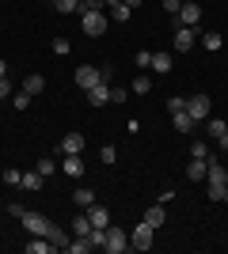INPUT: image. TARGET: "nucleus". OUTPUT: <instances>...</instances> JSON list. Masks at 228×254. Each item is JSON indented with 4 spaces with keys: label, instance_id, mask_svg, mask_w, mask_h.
Instances as JSON below:
<instances>
[{
    "label": "nucleus",
    "instance_id": "1",
    "mask_svg": "<svg viewBox=\"0 0 228 254\" xmlns=\"http://www.w3.org/2000/svg\"><path fill=\"white\" fill-rule=\"evenodd\" d=\"M107 11H80V31L87 38H99V34H107Z\"/></svg>",
    "mask_w": 228,
    "mask_h": 254
},
{
    "label": "nucleus",
    "instance_id": "2",
    "mask_svg": "<svg viewBox=\"0 0 228 254\" xmlns=\"http://www.w3.org/2000/svg\"><path fill=\"white\" fill-rule=\"evenodd\" d=\"M103 251H107V254H122V251H130V235L122 232V228H107V239H103Z\"/></svg>",
    "mask_w": 228,
    "mask_h": 254
},
{
    "label": "nucleus",
    "instance_id": "3",
    "mask_svg": "<svg viewBox=\"0 0 228 254\" xmlns=\"http://www.w3.org/2000/svg\"><path fill=\"white\" fill-rule=\"evenodd\" d=\"M175 27H198V19H202V8H198L194 0H183L179 4V11H175Z\"/></svg>",
    "mask_w": 228,
    "mask_h": 254
},
{
    "label": "nucleus",
    "instance_id": "4",
    "mask_svg": "<svg viewBox=\"0 0 228 254\" xmlns=\"http://www.w3.org/2000/svg\"><path fill=\"white\" fill-rule=\"evenodd\" d=\"M152 232H156V228L141 220L137 228H133V235H130V247H133V251H149V247H152Z\"/></svg>",
    "mask_w": 228,
    "mask_h": 254
},
{
    "label": "nucleus",
    "instance_id": "5",
    "mask_svg": "<svg viewBox=\"0 0 228 254\" xmlns=\"http://www.w3.org/2000/svg\"><path fill=\"white\" fill-rule=\"evenodd\" d=\"M186 114L194 118V122H206L209 118V95H190L186 99Z\"/></svg>",
    "mask_w": 228,
    "mask_h": 254
},
{
    "label": "nucleus",
    "instance_id": "6",
    "mask_svg": "<svg viewBox=\"0 0 228 254\" xmlns=\"http://www.w3.org/2000/svg\"><path fill=\"white\" fill-rule=\"evenodd\" d=\"M95 84H99V68H91V64H80V68H76V87L91 91Z\"/></svg>",
    "mask_w": 228,
    "mask_h": 254
},
{
    "label": "nucleus",
    "instance_id": "7",
    "mask_svg": "<svg viewBox=\"0 0 228 254\" xmlns=\"http://www.w3.org/2000/svg\"><path fill=\"white\" fill-rule=\"evenodd\" d=\"M84 212L91 216V228H110V209H103L99 201H95V205H87Z\"/></svg>",
    "mask_w": 228,
    "mask_h": 254
},
{
    "label": "nucleus",
    "instance_id": "8",
    "mask_svg": "<svg viewBox=\"0 0 228 254\" xmlns=\"http://www.w3.org/2000/svg\"><path fill=\"white\" fill-rule=\"evenodd\" d=\"M175 50L179 53L194 50V27H175Z\"/></svg>",
    "mask_w": 228,
    "mask_h": 254
},
{
    "label": "nucleus",
    "instance_id": "9",
    "mask_svg": "<svg viewBox=\"0 0 228 254\" xmlns=\"http://www.w3.org/2000/svg\"><path fill=\"white\" fill-rule=\"evenodd\" d=\"M61 152H65V156H80V152H84V133H65Z\"/></svg>",
    "mask_w": 228,
    "mask_h": 254
},
{
    "label": "nucleus",
    "instance_id": "10",
    "mask_svg": "<svg viewBox=\"0 0 228 254\" xmlns=\"http://www.w3.org/2000/svg\"><path fill=\"white\" fill-rule=\"evenodd\" d=\"M87 103L91 106H107L110 103V84H95L91 91H87Z\"/></svg>",
    "mask_w": 228,
    "mask_h": 254
},
{
    "label": "nucleus",
    "instance_id": "11",
    "mask_svg": "<svg viewBox=\"0 0 228 254\" xmlns=\"http://www.w3.org/2000/svg\"><path fill=\"white\" fill-rule=\"evenodd\" d=\"M171 64H175L171 53H152V64H149V68H152V72H160V76H167V72H171Z\"/></svg>",
    "mask_w": 228,
    "mask_h": 254
},
{
    "label": "nucleus",
    "instance_id": "12",
    "mask_svg": "<svg viewBox=\"0 0 228 254\" xmlns=\"http://www.w3.org/2000/svg\"><path fill=\"white\" fill-rule=\"evenodd\" d=\"M206 171H209V159H190L186 179H190V182H202V179H206Z\"/></svg>",
    "mask_w": 228,
    "mask_h": 254
},
{
    "label": "nucleus",
    "instance_id": "13",
    "mask_svg": "<svg viewBox=\"0 0 228 254\" xmlns=\"http://www.w3.org/2000/svg\"><path fill=\"white\" fill-rule=\"evenodd\" d=\"M107 11H110V19H114V23H126V19L133 15V8H126L122 0H110V4H107Z\"/></svg>",
    "mask_w": 228,
    "mask_h": 254
},
{
    "label": "nucleus",
    "instance_id": "14",
    "mask_svg": "<svg viewBox=\"0 0 228 254\" xmlns=\"http://www.w3.org/2000/svg\"><path fill=\"white\" fill-rule=\"evenodd\" d=\"M61 171H65L69 179H80V175H84V159H80V156H65V163H61Z\"/></svg>",
    "mask_w": 228,
    "mask_h": 254
},
{
    "label": "nucleus",
    "instance_id": "15",
    "mask_svg": "<svg viewBox=\"0 0 228 254\" xmlns=\"http://www.w3.org/2000/svg\"><path fill=\"white\" fill-rule=\"evenodd\" d=\"M163 220H167V209H163V205H152V209H145V224H152V228H163Z\"/></svg>",
    "mask_w": 228,
    "mask_h": 254
},
{
    "label": "nucleus",
    "instance_id": "16",
    "mask_svg": "<svg viewBox=\"0 0 228 254\" xmlns=\"http://www.w3.org/2000/svg\"><path fill=\"white\" fill-rule=\"evenodd\" d=\"M50 251H57V247L50 243V239H46V235H34L31 243H27V254H50Z\"/></svg>",
    "mask_w": 228,
    "mask_h": 254
},
{
    "label": "nucleus",
    "instance_id": "17",
    "mask_svg": "<svg viewBox=\"0 0 228 254\" xmlns=\"http://www.w3.org/2000/svg\"><path fill=\"white\" fill-rule=\"evenodd\" d=\"M23 91H27V95H42L46 91V76H27V80H23Z\"/></svg>",
    "mask_w": 228,
    "mask_h": 254
},
{
    "label": "nucleus",
    "instance_id": "18",
    "mask_svg": "<svg viewBox=\"0 0 228 254\" xmlns=\"http://www.w3.org/2000/svg\"><path fill=\"white\" fill-rule=\"evenodd\" d=\"M171 122H175V129H179V133H190V129L198 126V122H194L190 114H186V110H175V114H171Z\"/></svg>",
    "mask_w": 228,
    "mask_h": 254
},
{
    "label": "nucleus",
    "instance_id": "19",
    "mask_svg": "<svg viewBox=\"0 0 228 254\" xmlns=\"http://www.w3.org/2000/svg\"><path fill=\"white\" fill-rule=\"evenodd\" d=\"M73 201L80 205V209H87V205H95V190H91V186H80V190L73 193Z\"/></svg>",
    "mask_w": 228,
    "mask_h": 254
},
{
    "label": "nucleus",
    "instance_id": "20",
    "mask_svg": "<svg viewBox=\"0 0 228 254\" xmlns=\"http://www.w3.org/2000/svg\"><path fill=\"white\" fill-rule=\"evenodd\" d=\"M91 232V216H87V212H76L73 216V235H87Z\"/></svg>",
    "mask_w": 228,
    "mask_h": 254
},
{
    "label": "nucleus",
    "instance_id": "21",
    "mask_svg": "<svg viewBox=\"0 0 228 254\" xmlns=\"http://www.w3.org/2000/svg\"><path fill=\"white\" fill-rule=\"evenodd\" d=\"M42 175H38V167H34V171H27V175H23V190H42Z\"/></svg>",
    "mask_w": 228,
    "mask_h": 254
},
{
    "label": "nucleus",
    "instance_id": "22",
    "mask_svg": "<svg viewBox=\"0 0 228 254\" xmlns=\"http://www.w3.org/2000/svg\"><path fill=\"white\" fill-rule=\"evenodd\" d=\"M206 129H209V137H221V133H228V122L225 118H206Z\"/></svg>",
    "mask_w": 228,
    "mask_h": 254
},
{
    "label": "nucleus",
    "instance_id": "23",
    "mask_svg": "<svg viewBox=\"0 0 228 254\" xmlns=\"http://www.w3.org/2000/svg\"><path fill=\"white\" fill-rule=\"evenodd\" d=\"M206 193L209 201H225V182H206Z\"/></svg>",
    "mask_w": 228,
    "mask_h": 254
},
{
    "label": "nucleus",
    "instance_id": "24",
    "mask_svg": "<svg viewBox=\"0 0 228 254\" xmlns=\"http://www.w3.org/2000/svg\"><path fill=\"white\" fill-rule=\"evenodd\" d=\"M202 42H206V50H221V42H225V38H221L217 31H202Z\"/></svg>",
    "mask_w": 228,
    "mask_h": 254
},
{
    "label": "nucleus",
    "instance_id": "25",
    "mask_svg": "<svg viewBox=\"0 0 228 254\" xmlns=\"http://www.w3.org/2000/svg\"><path fill=\"white\" fill-rule=\"evenodd\" d=\"M130 91H137V95H149V91H152V80H149V76H137Z\"/></svg>",
    "mask_w": 228,
    "mask_h": 254
},
{
    "label": "nucleus",
    "instance_id": "26",
    "mask_svg": "<svg viewBox=\"0 0 228 254\" xmlns=\"http://www.w3.org/2000/svg\"><path fill=\"white\" fill-rule=\"evenodd\" d=\"M110 0H80V11H107Z\"/></svg>",
    "mask_w": 228,
    "mask_h": 254
},
{
    "label": "nucleus",
    "instance_id": "27",
    "mask_svg": "<svg viewBox=\"0 0 228 254\" xmlns=\"http://www.w3.org/2000/svg\"><path fill=\"white\" fill-rule=\"evenodd\" d=\"M31 99H34V95H27V91H15V95H11V103H15V110H27V106H31Z\"/></svg>",
    "mask_w": 228,
    "mask_h": 254
},
{
    "label": "nucleus",
    "instance_id": "28",
    "mask_svg": "<svg viewBox=\"0 0 228 254\" xmlns=\"http://www.w3.org/2000/svg\"><path fill=\"white\" fill-rule=\"evenodd\" d=\"M190 159H209V148L202 144V140H194V144H190Z\"/></svg>",
    "mask_w": 228,
    "mask_h": 254
},
{
    "label": "nucleus",
    "instance_id": "29",
    "mask_svg": "<svg viewBox=\"0 0 228 254\" xmlns=\"http://www.w3.org/2000/svg\"><path fill=\"white\" fill-rule=\"evenodd\" d=\"M57 11H80V0H54Z\"/></svg>",
    "mask_w": 228,
    "mask_h": 254
},
{
    "label": "nucleus",
    "instance_id": "30",
    "mask_svg": "<svg viewBox=\"0 0 228 254\" xmlns=\"http://www.w3.org/2000/svg\"><path fill=\"white\" fill-rule=\"evenodd\" d=\"M4 182H8V186H23V175L15 167H8V171H4Z\"/></svg>",
    "mask_w": 228,
    "mask_h": 254
},
{
    "label": "nucleus",
    "instance_id": "31",
    "mask_svg": "<svg viewBox=\"0 0 228 254\" xmlns=\"http://www.w3.org/2000/svg\"><path fill=\"white\" fill-rule=\"evenodd\" d=\"M38 175H42V179H46V175H54V159H50V156L38 159Z\"/></svg>",
    "mask_w": 228,
    "mask_h": 254
},
{
    "label": "nucleus",
    "instance_id": "32",
    "mask_svg": "<svg viewBox=\"0 0 228 254\" xmlns=\"http://www.w3.org/2000/svg\"><path fill=\"white\" fill-rule=\"evenodd\" d=\"M167 110H171V114H175V110H186V99L183 95H171V99H167Z\"/></svg>",
    "mask_w": 228,
    "mask_h": 254
},
{
    "label": "nucleus",
    "instance_id": "33",
    "mask_svg": "<svg viewBox=\"0 0 228 254\" xmlns=\"http://www.w3.org/2000/svg\"><path fill=\"white\" fill-rule=\"evenodd\" d=\"M69 50H73V46H69V38H54V53H61V57H65Z\"/></svg>",
    "mask_w": 228,
    "mask_h": 254
},
{
    "label": "nucleus",
    "instance_id": "34",
    "mask_svg": "<svg viewBox=\"0 0 228 254\" xmlns=\"http://www.w3.org/2000/svg\"><path fill=\"white\" fill-rule=\"evenodd\" d=\"M130 99V91H122V87H110V103H126Z\"/></svg>",
    "mask_w": 228,
    "mask_h": 254
},
{
    "label": "nucleus",
    "instance_id": "35",
    "mask_svg": "<svg viewBox=\"0 0 228 254\" xmlns=\"http://www.w3.org/2000/svg\"><path fill=\"white\" fill-rule=\"evenodd\" d=\"M99 159H103V163H114V159H118V152H114V148H110V144H107V148L99 152Z\"/></svg>",
    "mask_w": 228,
    "mask_h": 254
},
{
    "label": "nucleus",
    "instance_id": "36",
    "mask_svg": "<svg viewBox=\"0 0 228 254\" xmlns=\"http://www.w3.org/2000/svg\"><path fill=\"white\" fill-rule=\"evenodd\" d=\"M110 76H114V68H110V64H103V68H99V84H110Z\"/></svg>",
    "mask_w": 228,
    "mask_h": 254
},
{
    "label": "nucleus",
    "instance_id": "37",
    "mask_svg": "<svg viewBox=\"0 0 228 254\" xmlns=\"http://www.w3.org/2000/svg\"><path fill=\"white\" fill-rule=\"evenodd\" d=\"M137 64H141V68H149V64H152V53L141 50V53H137Z\"/></svg>",
    "mask_w": 228,
    "mask_h": 254
},
{
    "label": "nucleus",
    "instance_id": "38",
    "mask_svg": "<svg viewBox=\"0 0 228 254\" xmlns=\"http://www.w3.org/2000/svg\"><path fill=\"white\" fill-rule=\"evenodd\" d=\"M11 95V84H8V76H0V99H8Z\"/></svg>",
    "mask_w": 228,
    "mask_h": 254
},
{
    "label": "nucleus",
    "instance_id": "39",
    "mask_svg": "<svg viewBox=\"0 0 228 254\" xmlns=\"http://www.w3.org/2000/svg\"><path fill=\"white\" fill-rule=\"evenodd\" d=\"M179 4H183V0H163V11H171V15H175V11H179Z\"/></svg>",
    "mask_w": 228,
    "mask_h": 254
},
{
    "label": "nucleus",
    "instance_id": "40",
    "mask_svg": "<svg viewBox=\"0 0 228 254\" xmlns=\"http://www.w3.org/2000/svg\"><path fill=\"white\" fill-rule=\"evenodd\" d=\"M217 140H221V152H228V133H221Z\"/></svg>",
    "mask_w": 228,
    "mask_h": 254
},
{
    "label": "nucleus",
    "instance_id": "41",
    "mask_svg": "<svg viewBox=\"0 0 228 254\" xmlns=\"http://www.w3.org/2000/svg\"><path fill=\"white\" fill-rule=\"evenodd\" d=\"M122 4H126V8H141L145 0H122Z\"/></svg>",
    "mask_w": 228,
    "mask_h": 254
},
{
    "label": "nucleus",
    "instance_id": "42",
    "mask_svg": "<svg viewBox=\"0 0 228 254\" xmlns=\"http://www.w3.org/2000/svg\"><path fill=\"white\" fill-rule=\"evenodd\" d=\"M0 76H8V61H0Z\"/></svg>",
    "mask_w": 228,
    "mask_h": 254
},
{
    "label": "nucleus",
    "instance_id": "43",
    "mask_svg": "<svg viewBox=\"0 0 228 254\" xmlns=\"http://www.w3.org/2000/svg\"><path fill=\"white\" fill-rule=\"evenodd\" d=\"M225 190H228V171H225Z\"/></svg>",
    "mask_w": 228,
    "mask_h": 254
},
{
    "label": "nucleus",
    "instance_id": "44",
    "mask_svg": "<svg viewBox=\"0 0 228 254\" xmlns=\"http://www.w3.org/2000/svg\"><path fill=\"white\" fill-rule=\"evenodd\" d=\"M225 122H228V118H225Z\"/></svg>",
    "mask_w": 228,
    "mask_h": 254
}]
</instances>
